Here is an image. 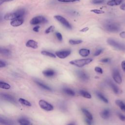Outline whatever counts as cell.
I'll list each match as a JSON object with an SVG mask.
<instances>
[{"instance_id": "cell-18", "label": "cell", "mask_w": 125, "mask_h": 125, "mask_svg": "<svg viewBox=\"0 0 125 125\" xmlns=\"http://www.w3.org/2000/svg\"><path fill=\"white\" fill-rule=\"evenodd\" d=\"M108 84L115 94H118L119 93V89L118 87L112 81H109L108 82Z\"/></svg>"}, {"instance_id": "cell-31", "label": "cell", "mask_w": 125, "mask_h": 125, "mask_svg": "<svg viewBox=\"0 0 125 125\" xmlns=\"http://www.w3.org/2000/svg\"><path fill=\"white\" fill-rule=\"evenodd\" d=\"M55 30V26L53 25H51L48 27L45 31V34H49L51 32H52Z\"/></svg>"}, {"instance_id": "cell-45", "label": "cell", "mask_w": 125, "mask_h": 125, "mask_svg": "<svg viewBox=\"0 0 125 125\" xmlns=\"http://www.w3.org/2000/svg\"><path fill=\"white\" fill-rule=\"evenodd\" d=\"M89 30V28L88 27H85L83 28H82V29H81L80 30V32H86L88 30Z\"/></svg>"}, {"instance_id": "cell-44", "label": "cell", "mask_w": 125, "mask_h": 125, "mask_svg": "<svg viewBox=\"0 0 125 125\" xmlns=\"http://www.w3.org/2000/svg\"><path fill=\"white\" fill-rule=\"evenodd\" d=\"M5 66H6V63L0 60V68L4 67Z\"/></svg>"}, {"instance_id": "cell-9", "label": "cell", "mask_w": 125, "mask_h": 125, "mask_svg": "<svg viewBox=\"0 0 125 125\" xmlns=\"http://www.w3.org/2000/svg\"><path fill=\"white\" fill-rule=\"evenodd\" d=\"M71 54V51L70 50L59 51L55 53V55L57 57L60 59H64L68 57Z\"/></svg>"}, {"instance_id": "cell-49", "label": "cell", "mask_w": 125, "mask_h": 125, "mask_svg": "<svg viewBox=\"0 0 125 125\" xmlns=\"http://www.w3.org/2000/svg\"><path fill=\"white\" fill-rule=\"evenodd\" d=\"M1 19H2V16H1V14H0V21L1 20Z\"/></svg>"}, {"instance_id": "cell-26", "label": "cell", "mask_w": 125, "mask_h": 125, "mask_svg": "<svg viewBox=\"0 0 125 125\" xmlns=\"http://www.w3.org/2000/svg\"><path fill=\"white\" fill-rule=\"evenodd\" d=\"M63 91L66 94L69 95V96H73L75 94L74 91H73L72 89H71L70 88H64V89H63Z\"/></svg>"}, {"instance_id": "cell-37", "label": "cell", "mask_w": 125, "mask_h": 125, "mask_svg": "<svg viewBox=\"0 0 125 125\" xmlns=\"http://www.w3.org/2000/svg\"><path fill=\"white\" fill-rule=\"evenodd\" d=\"M118 117L119 118V119L122 121H125V115L120 113H118Z\"/></svg>"}, {"instance_id": "cell-48", "label": "cell", "mask_w": 125, "mask_h": 125, "mask_svg": "<svg viewBox=\"0 0 125 125\" xmlns=\"http://www.w3.org/2000/svg\"><path fill=\"white\" fill-rule=\"evenodd\" d=\"M120 9H121V10L125 11V3H124V4H123L121 5L120 6Z\"/></svg>"}, {"instance_id": "cell-34", "label": "cell", "mask_w": 125, "mask_h": 125, "mask_svg": "<svg viewBox=\"0 0 125 125\" xmlns=\"http://www.w3.org/2000/svg\"><path fill=\"white\" fill-rule=\"evenodd\" d=\"M56 37H57V39H58L59 41H62V36L60 32H56Z\"/></svg>"}, {"instance_id": "cell-39", "label": "cell", "mask_w": 125, "mask_h": 125, "mask_svg": "<svg viewBox=\"0 0 125 125\" xmlns=\"http://www.w3.org/2000/svg\"><path fill=\"white\" fill-rule=\"evenodd\" d=\"M102 51H103V50H102V49H98V50H97L95 52V53H94V55L95 56H99L100 54H101V53H102Z\"/></svg>"}, {"instance_id": "cell-1", "label": "cell", "mask_w": 125, "mask_h": 125, "mask_svg": "<svg viewBox=\"0 0 125 125\" xmlns=\"http://www.w3.org/2000/svg\"><path fill=\"white\" fill-rule=\"evenodd\" d=\"M25 13V11L23 9H20L14 12L9 13L5 14L4 16V19L6 21L13 20L15 19L22 17Z\"/></svg>"}, {"instance_id": "cell-7", "label": "cell", "mask_w": 125, "mask_h": 125, "mask_svg": "<svg viewBox=\"0 0 125 125\" xmlns=\"http://www.w3.org/2000/svg\"><path fill=\"white\" fill-rule=\"evenodd\" d=\"M47 21V20L46 18L42 16H38L33 18L30 21V23L32 25H37L40 23H45Z\"/></svg>"}, {"instance_id": "cell-16", "label": "cell", "mask_w": 125, "mask_h": 125, "mask_svg": "<svg viewBox=\"0 0 125 125\" xmlns=\"http://www.w3.org/2000/svg\"><path fill=\"white\" fill-rule=\"evenodd\" d=\"M79 53L82 57H87L90 54V50L85 48H82L79 50Z\"/></svg>"}, {"instance_id": "cell-25", "label": "cell", "mask_w": 125, "mask_h": 125, "mask_svg": "<svg viewBox=\"0 0 125 125\" xmlns=\"http://www.w3.org/2000/svg\"><path fill=\"white\" fill-rule=\"evenodd\" d=\"M19 101L20 102V103L21 104L23 105H24L25 106H32V104L27 100L24 99L22 98H21L19 99Z\"/></svg>"}, {"instance_id": "cell-46", "label": "cell", "mask_w": 125, "mask_h": 125, "mask_svg": "<svg viewBox=\"0 0 125 125\" xmlns=\"http://www.w3.org/2000/svg\"><path fill=\"white\" fill-rule=\"evenodd\" d=\"M85 122L87 123V124H88V125H91V124H92V120H89V119H88L87 118L86 119H85Z\"/></svg>"}, {"instance_id": "cell-11", "label": "cell", "mask_w": 125, "mask_h": 125, "mask_svg": "<svg viewBox=\"0 0 125 125\" xmlns=\"http://www.w3.org/2000/svg\"><path fill=\"white\" fill-rule=\"evenodd\" d=\"M24 20L22 17L13 20L10 22V24L13 27H17L21 25L23 23Z\"/></svg>"}, {"instance_id": "cell-42", "label": "cell", "mask_w": 125, "mask_h": 125, "mask_svg": "<svg viewBox=\"0 0 125 125\" xmlns=\"http://www.w3.org/2000/svg\"><path fill=\"white\" fill-rule=\"evenodd\" d=\"M39 29H40V26H38V25H37V26H35L34 27H33V30L34 32H38L39 31Z\"/></svg>"}, {"instance_id": "cell-22", "label": "cell", "mask_w": 125, "mask_h": 125, "mask_svg": "<svg viewBox=\"0 0 125 125\" xmlns=\"http://www.w3.org/2000/svg\"><path fill=\"white\" fill-rule=\"evenodd\" d=\"M18 123L22 125H31V123L30 122V121L28 120H27L25 118H20V119L18 120Z\"/></svg>"}, {"instance_id": "cell-36", "label": "cell", "mask_w": 125, "mask_h": 125, "mask_svg": "<svg viewBox=\"0 0 125 125\" xmlns=\"http://www.w3.org/2000/svg\"><path fill=\"white\" fill-rule=\"evenodd\" d=\"M94 69H95V71L96 72H97V73H100V74H102L103 73V69H102V68H101L100 67H98V66L95 67Z\"/></svg>"}, {"instance_id": "cell-43", "label": "cell", "mask_w": 125, "mask_h": 125, "mask_svg": "<svg viewBox=\"0 0 125 125\" xmlns=\"http://www.w3.org/2000/svg\"><path fill=\"white\" fill-rule=\"evenodd\" d=\"M120 37L123 39H125V31H122L121 32L120 34Z\"/></svg>"}, {"instance_id": "cell-33", "label": "cell", "mask_w": 125, "mask_h": 125, "mask_svg": "<svg viewBox=\"0 0 125 125\" xmlns=\"http://www.w3.org/2000/svg\"><path fill=\"white\" fill-rule=\"evenodd\" d=\"M0 123L2 124H4V125H9L11 124L10 123H9L7 120H6L5 119H3L2 118H0Z\"/></svg>"}, {"instance_id": "cell-2", "label": "cell", "mask_w": 125, "mask_h": 125, "mask_svg": "<svg viewBox=\"0 0 125 125\" xmlns=\"http://www.w3.org/2000/svg\"><path fill=\"white\" fill-rule=\"evenodd\" d=\"M104 26V29L110 32H117L120 29V26L118 23L111 21H106Z\"/></svg>"}, {"instance_id": "cell-47", "label": "cell", "mask_w": 125, "mask_h": 125, "mask_svg": "<svg viewBox=\"0 0 125 125\" xmlns=\"http://www.w3.org/2000/svg\"><path fill=\"white\" fill-rule=\"evenodd\" d=\"M13 0H0V5L2 4L3 3L5 2H7V1H12Z\"/></svg>"}, {"instance_id": "cell-3", "label": "cell", "mask_w": 125, "mask_h": 125, "mask_svg": "<svg viewBox=\"0 0 125 125\" xmlns=\"http://www.w3.org/2000/svg\"><path fill=\"white\" fill-rule=\"evenodd\" d=\"M92 61H93L92 59L87 58V59L72 60V61H70L69 62L71 65H75L78 67H82L84 66L85 65H87L90 63Z\"/></svg>"}, {"instance_id": "cell-17", "label": "cell", "mask_w": 125, "mask_h": 125, "mask_svg": "<svg viewBox=\"0 0 125 125\" xmlns=\"http://www.w3.org/2000/svg\"><path fill=\"white\" fill-rule=\"evenodd\" d=\"M42 74L46 77H52L55 75V72L52 69H47L43 71Z\"/></svg>"}, {"instance_id": "cell-6", "label": "cell", "mask_w": 125, "mask_h": 125, "mask_svg": "<svg viewBox=\"0 0 125 125\" xmlns=\"http://www.w3.org/2000/svg\"><path fill=\"white\" fill-rule=\"evenodd\" d=\"M39 104L41 108L46 111H52L54 109L53 106L43 100H40L39 102Z\"/></svg>"}, {"instance_id": "cell-23", "label": "cell", "mask_w": 125, "mask_h": 125, "mask_svg": "<svg viewBox=\"0 0 125 125\" xmlns=\"http://www.w3.org/2000/svg\"><path fill=\"white\" fill-rule=\"evenodd\" d=\"M41 54L42 55L48 56V57L53 58H55L56 57V56L55 54H53L51 52H48V51H45V50L42 51H41Z\"/></svg>"}, {"instance_id": "cell-14", "label": "cell", "mask_w": 125, "mask_h": 125, "mask_svg": "<svg viewBox=\"0 0 125 125\" xmlns=\"http://www.w3.org/2000/svg\"><path fill=\"white\" fill-rule=\"evenodd\" d=\"M123 2V0H110L107 2V5L110 6L120 5Z\"/></svg>"}, {"instance_id": "cell-32", "label": "cell", "mask_w": 125, "mask_h": 125, "mask_svg": "<svg viewBox=\"0 0 125 125\" xmlns=\"http://www.w3.org/2000/svg\"><path fill=\"white\" fill-rule=\"evenodd\" d=\"M91 12L96 14H103L104 13V11L102 10H100V9H91L90 10Z\"/></svg>"}, {"instance_id": "cell-29", "label": "cell", "mask_w": 125, "mask_h": 125, "mask_svg": "<svg viewBox=\"0 0 125 125\" xmlns=\"http://www.w3.org/2000/svg\"><path fill=\"white\" fill-rule=\"evenodd\" d=\"M83 41L79 40H70L69 41V43L72 45H76L82 43Z\"/></svg>"}, {"instance_id": "cell-20", "label": "cell", "mask_w": 125, "mask_h": 125, "mask_svg": "<svg viewBox=\"0 0 125 125\" xmlns=\"http://www.w3.org/2000/svg\"><path fill=\"white\" fill-rule=\"evenodd\" d=\"M82 111L83 112V113L85 115V116L86 117V118L90 120H93V116L91 114V113L87 109H85V108H82Z\"/></svg>"}, {"instance_id": "cell-8", "label": "cell", "mask_w": 125, "mask_h": 125, "mask_svg": "<svg viewBox=\"0 0 125 125\" xmlns=\"http://www.w3.org/2000/svg\"><path fill=\"white\" fill-rule=\"evenodd\" d=\"M112 78L114 81L118 84H121L122 82V77L118 70L115 69L112 72Z\"/></svg>"}, {"instance_id": "cell-24", "label": "cell", "mask_w": 125, "mask_h": 125, "mask_svg": "<svg viewBox=\"0 0 125 125\" xmlns=\"http://www.w3.org/2000/svg\"><path fill=\"white\" fill-rule=\"evenodd\" d=\"M36 83L38 85H39L40 87H41L43 89H45V90H48V91H51V88L48 86V85L44 84L43 83H42L40 82H38V81H36Z\"/></svg>"}, {"instance_id": "cell-10", "label": "cell", "mask_w": 125, "mask_h": 125, "mask_svg": "<svg viewBox=\"0 0 125 125\" xmlns=\"http://www.w3.org/2000/svg\"><path fill=\"white\" fill-rule=\"evenodd\" d=\"M76 73H77V75L78 77L81 80H82L83 81H87L89 79L88 75L84 71H83L80 70H78L76 71Z\"/></svg>"}, {"instance_id": "cell-40", "label": "cell", "mask_w": 125, "mask_h": 125, "mask_svg": "<svg viewBox=\"0 0 125 125\" xmlns=\"http://www.w3.org/2000/svg\"><path fill=\"white\" fill-rule=\"evenodd\" d=\"M100 61L103 63H106L110 62V59L109 58H104L102 59Z\"/></svg>"}, {"instance_id": "cell-38", "label": "cell", "mask_w": 125, "mask_h": 125, "mask_svg": "<svg viewBox=\"0 0 125 125\" xmlns=\"http://www.w3.org/2000/svg\"><path fill=\"white\" fill-rule=\"evenodd\" d=\"M58 0L62 2H72L79 1L80 0Z\"/></svg>"}, {"instance_id": "cell-5", "label": "cell", "mask_w": 125, "mask_h": 125, "mask_svg": "<svg viewBox=\"0 0 125 125\" xmlns=\"http://www.w3.org/2000/svg\"><path fill=\"white\" fill-rule=\"evenodd\" d=\"M54 18L55 20H56L60 23H61L65 28L69 29H72V26L70 23L67 21V20L65 18H64L62 16L60 15H55L54 16Z\"/></svg>"}, {"instance_id": "cell-27", "label": "cell", "mask_w": 125, "mask_h": 125, "mask_svg": "<svg viewBox=\"0 0 125 125\" xmlns=\"http://www.w3.org/2000/svg\"><path fill=\"white\" fill-rule=\"evenodd\" d=\"M0 88L4 89H9L11 88V86L8 83L0 81Z\"/></svg>"}, {"instance_id": "cell-15", "label": "cell", "mask_w": 125, "mask_h": 125, "mask_svg": "<svg viewBox=\"0 0 125 125\" xmlns=\"http://www.w3.org/2000/svg\"><path fill=\"white\" fill-rule=\"evenodd\" d=\"M100 116L104 119H107L110 116V111L107 109L103 110L100 113Z\"/></svg>"}, {"instance_id": "cell-13", "label": "cell", "mask_w": 125, "mask_h": 125, "mask_svg": "<svg viewBox=\"0 0 125 125\" xmlns=\"http://www.w3.org/2000/svg\"><path fill=\"white\" fill-rule=\"evenodd\" d=\"M0 96L3 99H4L7 101H9L11 103L15 102V98L10 95H9V94H6V93H1Z\"/></svg>"}, {"instance_id": "cell-21", "label": "cell", "mask_w": 125, "mask_h": 125, "mask_svg": "<svg viewBox=\"0 0 125 125\" xmlns=\"http://www.w3.org/2000/svg\"><path fill=\"white\" fill-rule=\"evenodd\" d=\"M79 94L82 96L83 97L87 98V99H91V95L90 94L85 91H84L83 90H81L79 91Z\"/></svg>"}, {"instance_id": "cell-35", "label": "cell", "mask_w": 125, "mask_h": 125, "mask_svg": "<svg viewBox=\"0 0 125 125\" xmlns=\"http://www.w3.org/2000/svg\"><path fill=\"white\" fill-rule=\"evenodd\" d=\"M104 2V0H92L91 2L93 4H100Z\"/></svg>"}, {"instance_id": "cell-12", "label": "cell", "mask_w": 125, "mask_h": 125, "mask_svg": "<svg viewBox=\"0 0 125 125\" xmlns=\"http://www.w3.org/2000/svg\"><path fill=\"white\" fill-rule=\"evenodd\" d=\"M26 46L33 49H37L38 47V42L33 40H29L26 43Z\"/></svg>"}, {"instance_id": "cell-30", "label": "cell", "mask_w": 125, "mask_h": 125, "mask_svg": "<svg viewBox=\"0 0 125 125\" xmlns=\"http://www.w3.org/2000/svg\"><path fill=\"white\" fill-rule=\"evenodd\" d=\"M0 54L8 55V54H10V51L7 49L0 47Z\"/></svg>"}, {"instance_id": "cell-41", "label": "cell", "mask_w": 125, "mask_h": 125, "mask_svg": "<svg viewBox=\"0 0 125 125\" xmlns=\"http://www.w3.org/2000/svg\"><path fill=\"white\" fill-rule=\"evenodd\" d=\"M121 66L123 70L125 72V60L122 62L121 63Z\"/></svg>"}, {"instance_id": "cell-4", "label": "cell", "mask_w": 125, "mask_h": 125, "mask_svg": "<svg viewBox=\"0 0 125 125\" xmlns=\"http://www.w3.org/2000/svg\"><path fill=\"white\" fill-rule=\"evenodd\" d=\"M107 42L110 46L122 51H125V44L119 42L113 39H108L107 40Z\"/></svg>"}, {"instance_id": "cell-28", "label": "cell", "mask_w": 125, "mask_h": 125, "mask_svg": "<svg viewBox=\"0 0 125 125\" xmlns=\"http://www.w3.org/2000/svg\"><path fill=\"white\" fill-rule=\"evenodd\" d=\"M96 94H97V96L99 97V98L102 101H103L104 103H106V104L108 103V100H107V99L106 98H105L102 93H101L100 92H97Z\"/></svg>"}, {"instance_id": "cell-19", "label": "cell", "mask_w": 125, "mask_h": 125, "mask_svg": "<svg viewBox=\"0 0 125 125\" xmlns=\"http://www.w3.org/2000/svg\"><path fill=\"white\" fill-rule=\"evenodd\" d=\"M115 103L122 110L125 112V104L123 102V101L120 100H116L115 101Z\"/></svg>"}]
</instances>
